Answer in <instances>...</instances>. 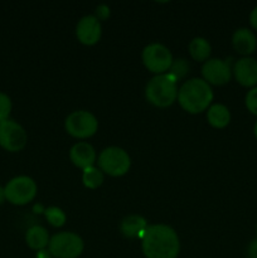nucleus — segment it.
I'll list each match as a JSON object with an SVG mask.
<instances>
[{
    "label": "nucleus",
    "mask_w": 257,
    "mask_h": 258,
    "mask_svg": "<svg viewBox=\"0 0 257 258\" xmlns=\"http://www.w3.org/2000/svg\"><path fill=\"white\" fill-rule=\"evenodd\" d=\"M97 164L103 174L118 178L128 173L131 168V158L125 149L108 146L100 153Z\"/></svg>",
    "instance_id": "obj_4"
},
{
    "label": "nucleus",
    "mask_w": 257,
    "mask_h": 258,
    "mask_svg": "<svg viewBox=\"0 0 257 258\" xmlns=\"http://www.w3.org/2000/svg\"><path fill=\"white\" fill-rule=\"evenodd\" d=\"M148 227V221H146L143 216H139V214H130V216H126L125 218L121 221L120 231L126 238H139L141 241V238H143L144 233H145Z\"/></svg>",
    "instance_id": "obj_15"
},
{
    "label": "nucleus",
    "mask_w": 257,
    "mask_h": 258,
    "mask_svg": "<svg viewBox=\"0 0 257 258\" xmlns=\"http://www.w3.org/2000/svg\"><path fill=\"white\" fill-rule=\"evenodd\" d=\"M234 50L243 57H249L257 48V38L248 28H238L232 35Z\"/></svg>",
    "instance_id": "obj_14"
},
{
    "label": "nucleus",
    "mask_w": 257,
    "mask_h": 258,
    "mask_svg": "<svg viewBox=\"0 0 257 258\" xmlns=\"http://www.w3.org/2000/svg\"><path fill=\"white\" fill-rule=\"evenodd\" d=\"M202 77L211 86L227 85L232 78V67L221 58H209L202 66Z\"/></svg>",
    "instance_id": "obj_10"
},
{
    "label": "nucleus",
    "mask_w": 257,
    "mask_h": 258,
    "mask_svg": "<svg viewBox=\"0 0 257 258\" xmlns=\"http://www.w3.org/2000/svg\"><path fill=\"white\" fill-rule=\"evenodd\" d=\"M85 242L75 232H58L50 237L48 251L53 258H78L83 253Z\"/></svg>",
    "instance_id": "obj_5"
},
{
    "label": "nucleus",
    "mask_w": 257,
    "mask_h": 258,
    "mask_svg": "<svg viewBox=\"0 0 257 258\" xmlns=\"http://www.w3.org/2000/svg\"><path fill=\"white\" fill-rule=\"evenodd\" d=\"M25 243L30 249L34 251H42V249H47L48 244H49L50 237L48 233L47 228L39 224L32 226L30 228L27 229L25 232Z\"/></svg>",
    "instance_id": "obj_16"
},
{
    "label": "nucleus",
    "mask_w": 257,
    "mask_h": 258,
    "mask_svg": "<svg viewBox=\"0 0 257 258\" xmlns=\"http://www.w3.org/2000/svg\"><path fill=\"white\" fill-rule=\"evenodd\" d=\"M102 35V25L95 15H85L76 25V37L83 45H95Z\"/></svg>",
    "instance_id": "obj_11"
},
{
    "label": "nucleus",
    "mask_w": 257,
    "mask_h": 258,
    "mask_svg": "<svg viewBox=\"0 0 257 258\" xmlns=\"http://www.w3.org/2000/svg\"><path fill=\"white\" fill-rule=\"evenodd\" d=\"M249 23H251L252 28L257 30V7H254L249 13Z\"/></svg>",
    "instance_id": "obj_26"
},
{
    "label": "nucleus",
    "mask_w": 257,
    "mask_h": 258,
    "mask_svg": "<svg viewBox=\"0 0 257 258\" xmlns=\"http://www.w3.org/2000/svg\"><path fill=\"white\" fill-rule=\"evenodd\" d=\"M44 217L47 219L48 223L52 227H55V228H60L66 224L67 222V216L63 212V209H60L59 207H48L44 211Z\"/></svg>",
    "instance_id": "obj_20"
},
{
    "label": "nucleus",
    "mask_w": 257,
    "mask_h": 258,
    "mask_svg": "<svg viewBox=\"0 0 257 258\" xmlns=\"http://www.w3.org/2000/svg\"><path fill=\"white\" fill-rule=\"evenodd\" d=\"M189 54H190L191 59L196 62H207L211 58L212 54V45L206 38L203 37H196L190 40L189 43Z\"/></svg>",
    "instance_id": "obj_18"
},
{
    "label": "nucleus",
    "mask_w": 257,
    "mask_h": 258,
    "mask_svg": "<svg viewBox=\"0 0 257 258\" xmlns=\"http://www.w3.org/2000/svg\"><path fill=\"white\" fill-rule=\"evenodd\" d=\"M141 59L149 72L158 76L169 72L174 58L166 45L161 43H150L143 49Z\"/></svg>",
    "instance_id": "obj_8"
},
{
    "label": "nucleus",
    "mask_w": 257,
    "mask_h": 258,
    "mask_svg": "<svg viewBox=\"0 0 257 258\" xmlns=\"http://www.w3.org/2000/svg\"><path fill=\"white\" fill-rule=\"evenodd\" d=\"M178 81L170 73L154 76L145 86V97L150 105L158 108H166L176 102Z\"/></svg>",
    "instance_id": "obj_3"
},
{
    "label": "nucleus",
    "mask_w": 257,
    "mask_h": 258,
    "mask_svg": "<svg viewBox=\"0 0 257 258\" xmlns=\"http://www.w3.org/2000/svg\"><path fill=\"white\" fill-rule=\"evenodd\" d=\"M44 211H45V208L42 206V204H35V206L33 207V212H34V213H43V214H44Z\"/></svg>",
    "instance_id": "obj_28"
},
{
    "label": "nucleus",
    "mask_w": 257,
    "mask_h": 258,
    "mask_svg": "<svg viewBox=\"0 0 257 258\" xmlns=\"http://www.w3.org/2000/svg\"><path fill=\"white\" fill-rule=\"evenodd\" d=\"M244 105H246L247 110H248L252 115L257 116V86L251 88V90L246 93Z\"/></svg>",
    "instance_id": "obj_23"
},
{
    "label": "nucleus",
    "mask_w": 257,
    "mask_h": 258,
    "mask_svg": "<svg viewBox=\"0 0 257 258\" xmlns=\"http://www.w3.org/2000/svg\"><path fill=\"white\" fill-rule=\"evenodd\" d=\"M214 98L212 86L208 85L203 78H190L179 87L178 101L179 106L185 112L198 115L204 112L212 105Z\"/></svg>",
    "instance_id": "obj_2"
},
{
    "label": "nucleus",
    "mask_w": 257,
    "mask_h": 258,
    "mask_svg": "<svg viewBox=\"0 0 257 258\" xmlns=\"http://www.w3.org/2000/svg\"><path fill=\"white\" fill-rule=\"evenodd\" d=\"M105 181V174L98 166H90L82 170V183L88 189H97Z\"/></svg>",
    "instance_id": "obj_19"
},
{
    "label": "nucleus",
    "mask_w": 257,
    "mask_h": 258,
    "mask_svg": "<svg viewBox=\"0 0 257 258\" xmlns=\"http://www.w3.org/2000/svg\"><path fill=\"white\" fill-rule=\"evenodd\" d=\"M141 249L146 258H178L180 239L168 224H149L141 238Z\"/></svg>",
    "instance_id": "obj_1"
},
{
    "label": "nucleus",
    "mask_w": 257,
    "mask_h": 258,
    "mask_svg": "<svg viewBox=\"0 0 257 258\" xmlns=\"http://www.w3.org/2000/svg\"><path fill=\"white\" fill-rule=\"evenodd\" d=\"M256 234H257V226H256Z\"/></svg>",
    "instance_id": "obj_31"
},
{
    "label": "nucleus",
    "mask_w": 257,
    "mask_h": 258,
    "mask_svg": "<svg viewBox=\"0 0 257 258\" xmlns=\"http://www.w3.org/2000/svg\"><path fill=\"white\" fill-rule=\"evenodd\" d=\"M37 258H53V257L48 249H42V251L37 252Z\"/></svg>",
    "instance_id": "obj_27"
},
{
    "label": "nucleus",
    "mask_w": 257,
    "mask_h": 258,
    "mask_svg": "<svg viewBox=\"0 0 257 258\" xmlns=\"http://www.w3.org/2000/svg\"><path fill=\"white\" fill-rule=\"evenodd\" d=\"M7 202L13 206H27L34 201L38 193L37 183L28 175H19L10 179L4 186Z\"/></svg>",
    "instance_id": "obj_6"
},
{
    "label": "nucleus",
    "mask_w": 257,
    "mask_h": 258,
    "mask_svg": "<svg viewBox=\"0 0 257 258\" xmlns=\"http://www.w3.org/2000/svg\"><path fill=\"white\" fill-rule=\"evenodd\" d=\"M253 134H254V136H256V139H257V121H256V123H254V127H253Z\"/></svg>",
    "instance_id": "obj_30"
},
{
    "label": "nucleus",
    "mask_w": 257,
    "mask_h": 258,
    "mask_svg": "<svg viewBox=\"0 0 257 258\" xmlns=\"http://www.w3.org/2000/svg\"><path fill=\"white\" fill-rule=\"evenodd\" d=\"M247 257L257 258V238L251 241V243L247 247Z\"/></svg>",
    "instance_id": "obj_25"
},
{
    "label": "nucleus",
    "mask_w": 257,
    "mask_h": 258,
    "mask_svg": "<svg viewBox=\"0 0 257 258\" xmlns=\"http://www.w3.org/2000/svg\"><path fill=\"white\" fill-rule=\"evenodd\" d=\"M232 75L243 87L257 86V60L252 57H242L232 67Z\"/></svg>",
    "instance_id": "obj_12"
},
{
    "label": "nucleus",
    "mask_w": 257,
    "mask_h": 258,
    "mask_svg": "<svg viewBox=\"0 0 257 258\" xmlns=\"http://www.w3.org/2000/svg\"><path fill=\"white\" fill-rule=\"evenodd\" d=\"M70 159L76 168L85 170L97 163V154L90 143L78 141L71 148Z\"/></svg>",
    "instance_id": "obj_13"
},
{
    "label": "nucleus",
    "mask_w": 257,
    "mask_h": 258,
    "mask_svg": "<svg viewBox=\"0 0 257 258\" xmlns=\"http://www.w3.org/2000/svg\"><path fill=\"white\" fill-rule=\"evenodd\" d=\"M189 68H190V64H189V62L185 58H178V59L173 60V64H171L170 70H169V73L174 76L176 81H179L188 75Z\"/></svg>",
    "instance_id": "obj_21"
},
{
    "label": "nucleus",
    "mask_w": 257,
    "mask_h": 258,
    "mask_svg": "<svg viewBox=\"0 0 257 258\" xmlns=\"http://www.w3.org/2000/svg\"><path fill=\"white\" fill-rule=\"evenodd\" d=\"M207 112V121L214 128H224L231 122V111L223 103H213Z\"/></svg>",
    "instance_id": "obj_17"
},
{
    "label": "nucleus",
    "mask_w": 257,
    "mask_h": 258,
    "mask_svg": "<svg viewBox=\"0 0 257 258\" xmlns=\"http://www.w3.org/2000/svg\"><path fill=\"white\" fill-rule=\"evenodd\" d=\"M13 110L12 98L4 92H0V122L9 120Z\"/></svg>",
    "instance_id": "obj_22"
},
{
    "label": "nucleus",
    "mask_w": 257,
    "mask_h": 258,
    "mask_svg": "<svg viewBox=\"0 0 257 258\" xmlns=\"http://www.w3.org/2000/svg\"><path fill=\"white\" fill-rule=\"evenodd\" d=\"M4 202H7V197H5V189H4V186L0 185V206H2Z\"/></svg>",
    "instance_id": "obj_29"
},
{
    "label": "nucleus",
    "mask_w": 257,
    "mask_h": 258,
    "mask_svg": "<svg viewBox=\"0 0 257 258\" xmlns=\"http://www.w3.org/2000/svg\"><path fill=\"white\" fill-rule=\"evenodd\" d=\"M65 130L72 138L85 140L92 138L97 133L98 120L87 110L73 111L66 117Z\"/></svg>",
    "instance_id": "obj_7"
},
{
    "label": "nucleus",
    "mask_w": 257,
    "mask_h": 258,
    "mask_svg": "<svg viewBox=\"0 0 257 258\" xmlns=\"http://www.w3.org/2000/svg\"><path fill=\"white\" fill-rule=\"evenodd\" d=\"M95 17L100 22H105L111 17V8L106 4H100L95 9Z\"/></svg>",
    "instance_id": "obj_24"
},
{
    "label": "nucleus",
    "mask_w": 257,
    "mask_h": 258,
    "mask_svg": "<svg viewBox=\"0 0 257 258\" xmlns=\"http://www.w3.org/2000/svg\"><path fill=\"white\" fill-rule=\"evenodd\" d=\"M27 143L28 134L19 122L12 118L0 122V148L9 153H19Z\"/></svg>",
    "instance_id": "obj_9"
}]
</instances>
